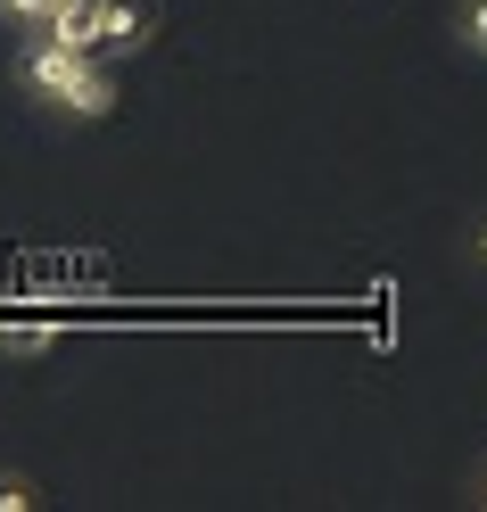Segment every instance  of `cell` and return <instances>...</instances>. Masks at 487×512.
<instances>
[{
	"mask_svg": "<svg viewBox=\"0 0 487 512\" xmlns=\"http://www.w3.org/2000/svg\"><path fill=\"white\" fill-rule=\"evenodd\" d=\"M463 256H471V265L487 273V215H479V223H471V232H463Z\"/></svg>",
	"mask_w": 487,
	"mask_h": 512,
	"instance_id": "ba28073f",
	"label": "cell"
},
{
	"mask_svg": "<svg viewBox=\"0 0 487 512\" xmlns=\"http://www.w3.org/2000/svg\"><path fill=\"white\" fill-rule=\"evenodd\" d=\"M454 42L487 67V0H454Z\"/></svg>",
	"mask_w": 487,
	"mask_h": 512,
	"instance_id": "277c9868",
	"label": "cell"
},
{
	"mask_svg": "<svg viewBox=\"0 0 487 512\" xmlns=\"http://www.w3.org/2000/svg\"><path fill=\"white\" fill-rule=\"evenodd\" d=\"M58 17V0H0V25H17V34H42Z\"/></svg>",
	"mask_w": 487,
	"mask_h": 512,
	"instance_id": "8992f818",
	"label": "cell"
},
{
	"mask_svg": "<svg viewBox=\"0 0 487 512\" xmlns=\"http://www.w3.org/2000/svg\"><path fill=\"white\" fill-rule=\"evenodd\" d=\"M50 496H42V479L34 471H0V512H42Z\"/></svg>",
	"mask_w": 487,
	"mask_h": 512,
	"instance_id": "5b68a950",
	"label": "cell"
},
{
	"mask_svg": "<svg viewBox=\"0 0 487 512\" xmlns=\"http://www.w3.org/2000/svg\"><path fill=\"white\" fill-rule=\"evenodd\" d=\"M463 504H471V512H487V446L463 463Z\"/></svg>",
	"mask_w": 487,
	"mask_h": 512,
	"instance_id": "52a82bcc",
	"label": "cell"
},
{
	"mask_svg": "<svg viewBox=\"0 0 487 512\" xmlns=\"http://www.w3.org/2000/svg\"><path fill=\"white\" fill-rule=\"evenodd\" d=\"M9 83L42 116H67V124H108L124 108V67H116V58L67 50V42H50V34H25L9 50Z\"/></svg>",
	"mask_w": 487,
	"mask_h": 512,
	"instance_id": "6da1fadb",
	"label": "cell"
},
{
	"mask_svg": "<svg viewBox=\"0 0 487 512\" xmlns=\"http://www.w3.org/2000/svg\"><path fill=\"white\" fill-rule=\"evenodd\" d=\"M157 25H166L157 0H58V17L42 25V34L67 42V50H100V58H116V67H133V58L157 42Z\"/></svg>",
	"mask_w": 487,
	"mask_h": 512,
	"instance_id": "7a4b0ae2",
	"label": "cell"
},
{
	"mask_svg": "<svg viewBox=\"0 0 487 512\" xmlns=\"http://www.w3.org/2000/svg\"><path fill=\"white\" fill-rule=\"evenodd\" d=\"M58 339H67L58 323H0V356H9V364H42Z\"/></svg>",
	"mask_w": 487,
	"mask_h": 512,
	"instance_id": "3957f363",
	"label": "cell"
}]
</instances>
